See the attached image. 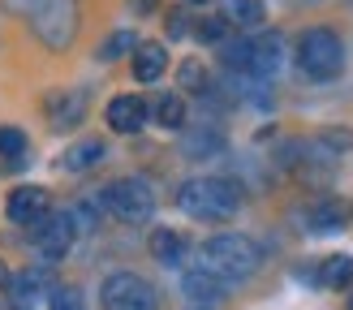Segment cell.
I'll return each mask as SVG.
<instances>
[{
    "instance_id": "13",
    "label": "cell",
    "mask_w": 353,
    "mask_h": 310,
    "mask_svg": "<svg viewBox=\"0 0 353 310\" xmlns=\"http://www.w3.org/2000/svg\"><path fill=\"white\" fill-rule=\"evenodd\" d=\"M224 134L216 125H194L185 138H181V155L185 160H216V155H224Z\"/></svg>"
},
{
    "instance_id": "23",
    "label": "cell",
    "mask_w": 353,
    "mask_h": 310,
    "mask_svg": "<svg viewBox=\"0 0 353 310\" xmlns=\"http://www.w3.org/2000/svg\"><path fill=\"white\" fill-rule=\"evenodd\" d=\"M220 61L228 69H250V39H224L220 43Z\"/></svg>"
},
{
    "instance_id": "5",
    "label": "cell",
    "mask_w": 353,
    "mask_h": 310,
    "mask_svg": "<svg viewBox=\"0 0 353 310\" xmlns=\"http://www.w3.org/2000/svg\"><path fill=\"white\" fill-rule=\"evenodd\" d=\"M103 207L125 224H147L155 216V189L143 177H117L112 185H103Z\"/></svg>"
},
{
    "instance_id": "3",
    "label": "cell",
    "mask_w": 353,
    "mask_h": 310,
    "mask_svg": "<svg viewBox=\"0 0 353 310\" xmlns=\"http://www.w3.org/2000/svg\"><path fill=\"white\" fill-rule=\"evenodd\" d=\"M297 69H302L306 78L314 82H327V78H336L341 69H345V39L336 30H327V26H310L297 34Z\"/></svg>"
},
{
    "instance_id": "9",
    "label": "cell",
    "mask_w": 353,
    "mask_h": 310,
    "mask_svg": "<svg viewBox=\"0 0 353 310\" xmlns=\"http://www.w3.org/2000/svg\"><path fill=\"white\" fill-rule=\"evenodd\" d=\"M5 216L13 224H39L43 216H52V198H48V189L43 185H17L9 189V198H5Z\"/></svg>"
},
{
    "instance_id": "4",
    "label": "cell",
    "mask_w": 353,
    "mask_h": 310,
    "mask_svg": "<svg viewBox=\"0 0 353 310\" xmlns=\"http://www.w3.org/2000/svg\"><path fill=\"white\" fill-rule=\"evenodd\" d=\"M30 26H34V39H39L48 52H65L78 39V26H82L78 0H43L39 13L30 17Z\"/></svg>"
},
{
    "instance_id": "17",
    "label": "cell",
    "mask_w": 353,
    "mask_h": 310,
    "mask_svg": "<svg viewBox=\"0 0 353 310\" xmlns=\"http://www.w3.org/2000/svg\"><path fill=\"white\" fill-rule=\"evenodd\" d=\"M164 69H168L164 43H138V48H134V78H138V82H160Z\"/></svg>"
},
{
    "instance_id": "32",
    "label": "cell",
    "mask_w": 353,
    "mask_h": 310,
    "mask_svg": "<svg viewBox=\"0 0 353 310\" xmlns=\"http://www.w3.org/2000/svg\"><path fill=\"white\" fill-rule=\"evenodd\" d=\"M349 310H353V298H349Z\"/></svg>"
},
{
    "instance_id": "30",
    "label": "cell",
    "mask_w": 353,
    "mask_h": 310,
    "mask_svg": "<svg viewBox=\"0 0 353 310\" xmlns=\"http://www.w3.org/2000/svg\"><path fill=\"white\" fill-rule=\"evenodd\" d=\"M0 285H9V271H5V263H0Z\"/></svg>"
},
{
    "instance_id": "24",
    "label": "cell",
    "mask_w": 353,
    "mask_h": 310,
    "mask_svg": "<svg viewBox=\"0 0 353 310\" xmlns=\"http://www.w3.org/2000/svg\"><path fill=\"white\" fill-rule=\"evenodd\" d=\"M48 310H86V306L74 285H57V289H48Z\"/></svg>"
},
{
    "instance_id": "6",
    "label": "cell",
    "mask_w": 353,
    "mask_h": 310,
    "mask_svg": "<svg viewBox=\"0 0 353 310\" xmlns=\"http://www.w3.org/2000/svg\"><path fill=\"white\" fill-rule=\"evenodd\" d=\"M99 302L103 310H160V293L138 271H112L99 285Z\"/></svg>"
},
{
    "instance_id": "10",
    "label": "cell",
    "mask_w": 353,
    "mask_h": 310,
    "mask_svg": "<svg viewBox=\"0 0 353 310\" xmlns=\"http://www.w3.org/2000/svg\"><path fill=\"white\" fill-rule=\"evenodd\" d=\"M103 121H108L112 134H138L151 121L147 99L143 95H117V99H108V108H103Z\"/></svg>"
},
{
    "instance_id": "31",
    "label": "cell",
    "mask_w": 353,
    "mask_h": 310,
    "mask_svg": "<svg viewBox=\"0 0 353 310\" xmlns=\"http://www.w3.org/2000/svg\"><path fill=\"white\" fill-rule=\"evenodd\" d=\"M185 5H207V0H185Z\"/></svg>"
},
{
    "instance_id": "20",
    "label": "cell",
    "mask_w": 353,
    "mask_h": 310,
    "mask_svg": "<svg viewBox=\"0 0 353 310\" xmlns=\"http://www.w3.org/2000/svg\"><path fill=\"white\" fill-rule=\"evenodd\" d=\"M319 280L327 289H349L353 285V254H327L319 267Z\"/></svg>"
},
{
    "instance_id": "22",
    "label": "cell",
    "mask_w": 353,
    "mask_h": 310,
    "mask_svg": "<svg viewBox=\"0 0 353 310\" xmlns=\"http://www.w3.org/2000/svg\"><path fill=\"white\" fill-rule=\"evenodd\" d=\"M138 48V34L134 30H112L108 39L99 43V61H117V56H125V52Z\"/></svg>"
},
{
    "instance_id": "21",
    "label": "cell",
    "mask_w": 353,
    "mask_h": 310,
    "mask_svg": "<svg viewBox=\"0 0 353 310\" xmlns=\"http://www.w3.org/2000/svg\"><path fill=\"white\" fill-rule=\"evenodd\" d=\"M176 82H181V91H190V95H207V91H211V78H207L203 61H181V69H176Z\"/></svg>"
},
{
    "instance_id": "19",
    "label": "cell",
    "mask_w": 353,
    "mask_h": 310,
    "mask_svg": "<svg viewBox=\"0 0 353 310\" xmlns=\"http://www.w3.org/2000/svg\"><path fill=\"white\" fill-rule=\"evenodd\" d=\"M147 112L155 116V125H164V130H181L185 125V99L181 95H155L147 103Z\"/></svg>"
},
{
    "instance_id": "26",
    "label": "cell",
    "mask_w": 353,
    "mask_h": 310,
    "mask_svg": "<svg viewBox=\"0 0 353 310\" xmlns=\"http://www.w3.org/2000/svg\"><path fill=\"white\" fill-rule=\"evenodd\" d=\"M194 34H199L203 43H224L228 39V22L224 17H203V22L194 26Z\"/></svg>"
},
{
    "instance_id": "25",
    "label": "cell",
    "mask_w": 353,
    "mask_h": 310,
    "mask_svg": "<svg viewBox=\"0 0 353 310\" xmlns=\"http://www.w3.org/2000/svg\"><path fill=\"white\" fill-rule=\"evenodd\" d=\"M0 155L5 160H22L26 155V134L17 125H0Z\"/></svg>"
},
{
    "instance_id": "1",
    "label": "cell",
    "mask_w": 353,
    "mask_h": 310,
    "mask_svg": "<svg viewBox=\"0 0 353 310\" xmlns=\"http://www.w3.org/2000/svg\"><path fill=\"white\" fill-rule=\"evenodd\" d=\"M199 258H203V263H199L203 271H211L224 285H233V280H245V276L259 271L263 250H259V241L245 237V233H216V237L203 241Z\"/></svg>"
},
{
    "instance_id": "15",
    "label": "cell",
    "mask_w": 353,
    "mask_h": 310,
    "mask_svg": "<svg viewBox=\"0 0 353 310\" xmlns=\"http://www.w3.org/2000/svg\"><path fill=\"white\" fill-rule=\"evenodd\" d=\"M185 254H190V241L176 233V229H155V233H151V258H155V263L181 267Z\"/></svg>"
},
{
    "instance_id": "2",
    "label": "cell",
    "mask_w": 353,
    "mask_h": 310,
    "mask_svg": "<svg viewBox=\"0 0 353 310\" xmlns=\"http://www.w3.org/2000/svg\"><path fill=\"white\" fill-rule=\"evenodd\" d=\"M176 207L190 220H233L241 207V185L228 177H190L176 189Z\"/></svg>"
},
{
    "instance_id": "16",
    "label": "cell",
    "mask_w": 353,
    "mask_h": 310,
    "mask_svg": "<svg viewBox=\"0 0 353 310\" xmlns=\"http://www.w3.org/2000/svg\"><path fill=\"white\" fill-rule=\"evenodd\" d=\"M220 17L228 22V30H254L263 26V17H268V9H263V0H220Z\"/></svg>"
},
{
    "instance_id": "14",
    "label": "cell",
    "mask_w": 353,
    "mask_h": 310,
    "mask_svg": "<svg viewBox=\"0 0 353 310\" xmlns=\"http://www.w3.org/2000/svg\"><path fill=\"white\" fill-rule=\"evenodd\" d=\"M181 289H185V302H194V306H216V302H224V280H216V276L203 271V267L185 271Z\"/></svg>"
},
{
    "instance_id": "11",
    "label": "cell",
    "mask_w": 353,
    "mask_h": 310,
    "mask_svg": "<svg viewBox=\"0 0 353 310\" xmlns=\"http://www.w3.org/2000/svg\"><path fill=\"white\" fill-rule=\"evenodd\" d=\"M349 216H353V207L345 198H336V194H327V198L306 207V229L310 233H341L349 224Z\"/></svg>"
},
{
    "instance_id": "27",
    "label": "cell",
    "mask_w": 353,
    "mask_h": 310,
    "mask_svg": "<svg viewBox=\"0 0 353 310\" xmlns=\"http://www.w3.org/2000/svg\"><path fill=\"white\" fill-rule=\"evenodd\" d=\"M39 5H43V0H0V9L13 13V17H34Z\"/></svg>"
},
{
    "instance_id": "8",
    "label": "cell",
    "mask_w": 353,
    "mask_h": 310,
    "mask_svg": "<svg viewBox=\"0 0 353 310\" xmlns=\"http://www.w3.org/2000/svg\"><path fill=\"white\" fill-rule=\"evenodd\" d=\"M86 103H91V99H86L82 86H61V91H52L48 103H43V108H48V125L57 134L74 130L78 121H86Z\"/></svg>"
},
{
    "instance_id": "12",
    "label": "cell",
    "mask_w": 353,
    "mask_h": 310,
    "mask_svg": "<svg viewBox=\"0 0 353 310\" xmlns=\"http://www.w3.org/2000/svg\"><path fill=\"white\" fill-rule=\"evenodd\" d=\"M280 65H285V39H280L276 30H268V34H259V39H250V69H245V74H254V78H272Z\"/></svg>"
},
{
    "instance_id": "7",
    "label": "cell",
    "mask_w": 353,
    "mask_h": 310,
    "mask_svg": "<svg viewBox=\"0 0 353 310\" xmlns=\"http://www.w3.org/2000/svg\"><path fill=\"white\" fill-rule=\"evenodd\" d=\"M30 237H34V250H39L48 263H57V258L69 254V246H74L78 229H74V220L61 211V216H43L39 224H30Z\"/></svg>"
},
{
    "instance_id": "18",
    "label": "cell",
    "mask_w": 353,
    "mask_h": 310,
    "mask_svg": "<svg viewBox=\"0 0 353 310\" xmlns=\"http://www.w3.org/2000/svg\"><path fill=\"white\" fill-rule=\"evenodd\" d=\"M103 155H108L103 138H82V143H74V147L65 151V160H61V164H65L69 172H86V168H95Z\"/></svg>"
},
{
    "instance_id": "28",
    "label": "cell",
    "mask_w": 353,
    "mask_h": 310,
    "mask_svg": "<svg viewBox=\"0 0 353 310\" xmlns=\"http://www.w3.org/2000/svg\"><path fill=\"white\" fill-rule=\"evenodd\" d=\"M185 30H190V22H185V13H181V9H172V13H168V34H172V39H181Z\"/></svg>"
},
{
    "instance_id": "29",
    "label": "cell",
    "mask_w": 353,
    "mask_h": 310,
    "mask_svg": "<svg viewBox=\"0 0 353 310\" xmlns=\"http://www.w3.org/2000/svg\"><path fill=\"white\" fill-rule=\"evenodd\" d=\"M130 9H134L138 17H147V13H155V9H160V0H130Z\"/></svg>"
}]
</instances>
